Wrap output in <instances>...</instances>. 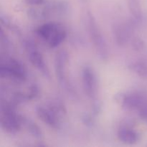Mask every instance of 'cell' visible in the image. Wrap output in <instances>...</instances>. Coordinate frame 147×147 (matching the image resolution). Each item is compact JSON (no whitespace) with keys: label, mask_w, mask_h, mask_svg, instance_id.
<instances>
[{"label":"cell","mask_w":147,"mask_h":147,"mask_svg":"<svg viewBox=\"0 0 147 147\" xmlns=\"http://www.w3.org/2000/svg\"><path fill=\"white\" fill-rule=\"evenodd\" d=\"M0 76L1 78H12L22 81L26 78V72L19 62L11 59L7 64H1Z\"/></svg>","instance_id":"3"},{"label":"cell","mask_w":147,"mask_h":147,"mask_svg":"<svg viewBox=\"0 0 147 147\" xmlns=\"http://www.w3.org/2000/svg\"><path fill=\"white\" fill-rule=\"evenodd\" d=\"M147 101V98L139 94L126 96L122 100V106L128 110H138Z\"/></svg>","instance_id":"7"},{"label":"cell","mask_w":147,"mask_h":147,"mask_svg":"<svg viewBox=\"0 0 147 147\" xmlns=\"http://www.w3.org/2000/svg\"><path fill=\"white\" fill-rule=\"evenodd\" d=\"M118 138L121 142L126 144H134L139 140V136L136 131L125 127L119 129Z\"/></svg>","instance_id":"8"},{"label":"cell","mask_w":147,"mask_h":147,"mask_svg":"<svg viewBox=\"0 0 147 147\" xmlns=\"http://www.w3.org/2000/svg\"><path fill=\"white\" fill-rule=\"evenodd\" d=\"M29 59L30 60V63L34 67H35L45 75H48V70H47V66L45 65L44 58L41 53L36 50L32 51L29 55Z\"/></svg>","instance_id":"10"},{"label":"cell","mask_w":147,"mask_h":147,"mask_svg":"<svg viewBox=\"0 0 147 147\" xmlns=\"http://www.w3.org/2000/svg\"><path fill=\"white\" fill-rule=\"evenodd\" d=\"M82 78L85 92L89 98H93L97 91V82L94 72L90 67H84L82 73Z\"/></svg>","instance_id":"4"},{"label":"cell","mask_w":147,"mask_h":147,"mask_svg":"<svg viewBox=\"0 0 147 147\" xmlns=\"http://www.w3.org/2000/svg\"><path fill=\"white\" fill-rule=\"evenodd\" d=\"M25 123L27 129H28L29 131L32 134V136H35L36 138H38V139L42 138V134L41 129L39 128V126H37L35 123L31 121L26 120Z\"/></svg>","instance_id":"15"},{"label":"cell","mask_w":147,"mask_h":147,"mask_svg":"<svg viewBox=\"0 0 147 147\" xmlns=\"http://www.w3.org/2000/svg\"><path fill=\"white\" fill-rule=\"evenodd\" d=\"M25 3L28 5H33L37 6L40 5L45 1V0H24Z\"/></svg>","instance_id":"18"},{"label":"cell","mask_w":147,"mask_h":147,"mask_svg":"<svg viewBox=\"0 0 147 147\" xmlns=\"http://www.w3.org/2000/svg\"><path fill=\"white\" fill-rule=\"evenodd\" d=\"M57 30L55 24L53 23H47L40 26L37 30V33L39 37L43 40H49Z\"/></svg>","instance_id":"11"},{"label":"cell","mask_w":147,"mask_h":147,"mask_svg":"<svg viewBox=\"0 0 147 147\" xmlns=\"http://www.w3.org/2000/svg\"><path fill=\"white\" fill-rule=\"evenodd\" d=\"M139 112L141 119L147 123V101L139 109Z\"/></svg>","instance_id":"16"},{"label":"cell","mask_w":147,"mask_h":147,"mask_svg":"<svg viewBox=\"0 0 147 147\" xmlns=\"http://www.w3.org/2000/svg\"><path fill=\"white\" fill-rule=\"evenodd\" d=\"M132 45H133V47L135 50H141L143 49L144 43V42L141 39L135 38L133 40V42H132Z\"/></svg>","instance_id":"17"},{"label":"cell","mask_w":147,"mask_h":147,"mask_svg":"<svg viewBox=\"0 0 147 147\" xmlns=\"http://www.w3.org/2000/svg\"><path fill=\"white\" fill-rule=\"evenodd\" d=\"M1 111V128L7 133H17L20 129L22 119L16 114L12 109L9 107H2Z\"/></svg>","instance_id":"2"},{"label":"cell","mask_w":147,"mask_h":147,"mask_svg":"<svg viewBox=\"0 0 147 147\" xmlns=\"http://www.w3.org/2000/svg\"><path fill=\"white\" fill-rule=\"evenodd\" d=\"M128 7L129 11L136 20L142 18V11L139 0H128Z\"/></svg>","instance_id":"13"},{"label":"cell","mask_w":147,"mask_h":147,"mask_svg":"<svg viewBox=\"0 0 147 147\" xmlns=\"http://www.w3.org/2000/svg\"><path fill=\"white\" fill-rule=\"evenodd\" d=\"M87 18L88 29L90 40L93 42V45L100 58L103 60H108L109 55V47L104 37L102 35L98 26L97 25L96 20L90 12H88Z\"/></svg>","instance_id":"1"},{"label":"cell","mask_w":147,"mask_h":147,"mask_svg":"<svg viewBox=\"0 0 147 147\" xmlns=\"http://www.w3.org/2000/svg\"><path fill=\"white\" fill-rule=\"evenodd\" d=\"M36 114L37 117L47 126L53 129H57L58 127V121L55 113L51 110L45 109L42 106H38L36 109Z\"/></svg>","instance_id":"6"},{"label":"cell","mask_w":147,"mask_h":147,"mask_svg":"<svg viewBox=\"0 0 147 147\" xmlns=\"http://www.w3.org/2000/svg\"><path fill=\"white\" fill-rule=\"evenodd\" d=\"M67 60V54L66 52L61 51L57 55L55 58V70L57 76L58 77L59 80L62 85L68 86L67 83V80L65 78V68L66 63Z\"/></svg>","instance_id":"5"},{"label":"cell","mask_w":147,"mask_h":147,"mask_svg":"<svg viewBox=\"0 0 147 147\" xmlns=\"http://www.w3.org/2000/svg\"><path fill=\"white\" fill-rule=\"evenodd\" d=\"M113 34L119 45L124 46L129 42V33L127 29L122 24H118L113 27Z\"/></svg>","instance_id":"9"},{"label":"cell","mask_w":147,"mask_h":147,"mask_svg":"<svg viewBox=\"0 0 147 147\" xmlns=\"http://www.w3.org/2000/svg\"><path fill=\"white\" fill-rule=\"evenodd\" d=\"M129 68L142 78L147 79V65L144 62L137 61L131 63Z\"/></svg>","instance_id":"14"},{"label":"cell","mask_w":147,"mask_h":147,"mask_svg":"<svg viewBox=\"0 0 147 147\" xmlns=\"http://www.w3.org/2000/svg\"><path fill=\"white\" fill-rule=\"evenodd\" d=\"M66 32L63 30H57L49 40V46L51 48H55L60 45L65 39Z\"/></svg>","instance_id":"12"}]
</instances>
